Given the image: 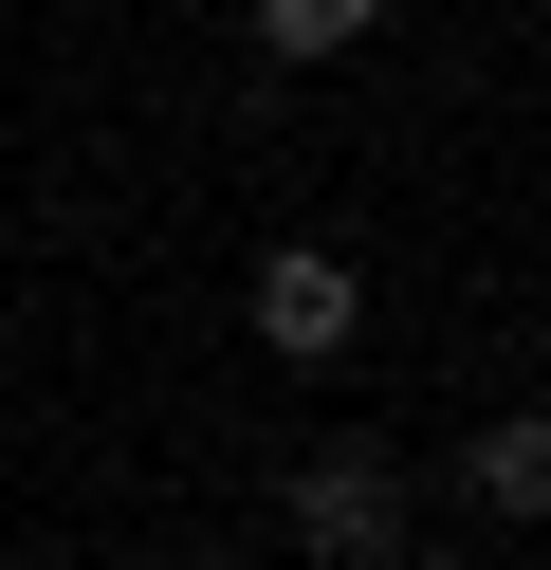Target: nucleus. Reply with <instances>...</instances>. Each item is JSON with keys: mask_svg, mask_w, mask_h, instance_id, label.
I'll list each match as a JSON object with an SVG mask.
<instances>
[{"mask_svg": "<svg viewBox=\"0 0 551 570\" xmlns=\"http://www.w3.org/2000/svg\"><path fill=\"white\" fill-rule=\"evenodd\" d=\"M350 332H367V276L331 258V239H276V258H257V350H294V368H331Z\"/></svg>", "mask_w": 551, "mask_h": 570, "instance_id": "nucleus-1", "label": "nucleus"}, {"mask_svg": "<svg viewBox=\"0 0 551 570\" xmlns=\"http://www.w3.org/2000/svg\"><path fill=\"white\" fill-rule=\"evenodd\" d=\"M294 552H331V570H367V552H404V460H313L294 479Z\"/></svg>", "mask_w": 551, "mask_h": 570, "instance_id": "nucleus-2", "label": "nucleus"}, {"mask_svg": "<svg viewBox=\"0 0 551 570\" xmlns=\"http://www.w3.org/2000/svg\"><path fill=\"white\" fill-rule=\"evenodd\" d=\"M460 479H478V515H533V497H551V423H533V405H496V423L460 442Z\"/></svg>", "mask_w": 551, "mask_h": 570, "instance_id": "nucleus-3", "label": "nucleus"}, {"mask_svg": "<svg viewBox=\"0 0 551 570\" xmlns=\"http://www.w3.org/2000/svg\"><path fill=\"white\" fill-rule=\"evenodd\" d=\"M367 19H386V0H257V38H276V56H350Z\"/></svg>", "mask_w": 551, "mask_h": 570, "instance_id": "nucleus-4", "label": "nucleus"}]
</instances>
